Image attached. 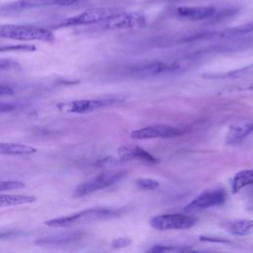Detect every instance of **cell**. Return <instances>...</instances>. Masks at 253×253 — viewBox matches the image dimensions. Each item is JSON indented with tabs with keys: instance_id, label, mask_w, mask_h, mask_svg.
I'll return each instance as SVG.
<instances>
[{
	"instance_id": "obj_24",
	"label": "cell",
	"mask_w": 253,
	"mask_h": 253,
	"mask_svg": "<svg viewBox=\"0 0 253 253\" xmlns=\"http://www.w3.org/2000/svg\"><path fill=\"white\" fill-rule=\"evenodd\" d=\"M25 183L22 181L15 180H3L0 181V192L10 191V190H19L25 188Z\"/></svg>"
},
{
	"instance_id": "obj_9",
	"label": "cell",
	"mask_w": 253,
	"mask_h": 253,
	"mask_svg": "<svg viewBox=\"0 0 253 253\" xmlns=\"http://www.w3.org/2000/svg\"><path fill=\"white\" fill-rule=\"evenodd\" d=\"M226 201V192L221 188L206 190L196 196L185 208L187 211H197L222 205Z\"/></svg>"
},
{
	"instance_id": "obj_4",
	"label": "cell",
	"mask_w": 253,
	"mask_h": 253,
	"mask_svg": "<svg viewBox=\"0 0 253 253\" xmlns=\"http://www.w3.org/2000/svg\"><path fill=\"white\" fill-rule=\"evenodd\" d=\"M125 102L123 97H109L101 99H83L69 102H61L56 107L60 112L72 114H87L106 107L118 105Z\"/></svg>"
},
{
	"instance_id": "obj_10",
	"label": "cell",
	"mask_w": 253,
	"mask_h": 253,
	"mask_svg": "<svg viewBox=\"0 0 253 253\" xmlns=\"http://www.w3.org/2000/svg\"><path fill=\"white\" fill-rule=\"evenodd\" d=\"M79 0H17L0 7L1 14L19 13L30 9L49 6H70Z\"/></svg>"
},
{
	"instance_id": "obj_13",
	"label": "cell",
	"mask_w": 253,
	"mask_h": 253,
	"mask_svg": "<svg viewBox=\"0 0 253 253\" xmlns=\"http://www.w3.org/2000/svg\"><path fill=\"white\" fill-rule=\"evenodd\" d=\"M221 226L231 235L247 236L253 234V219L237 218L231 220H224Z\"/></svg>"
},
{
	"instance_id": "obj_29",
	"label": "cell",
	"mask_w": 253,
	"mask_h": 253,
	"mask_svg": "<svg viewBox=\"0 0 253 253\" xmlns=\"http://www.w3.org/2000/svg\"><path fill=\"white\" fill-rule=\"evenodd\" d=\"M243 90H253V82H251L250 84H248L245 88H242Z\"/></svg>"
},
{
	"instance_id": "obj_1",
	"label": "cell",
	"mask_w": 253,
	"mask_h": 253,
	"mask_svg": "<svg viewBox=\"0 0 253 253\" xmlns=\"http://www.w3.org/2000/svg\"><path fill=\"white\" fill-rule=\"evenodd\" d=\"M121 214V211L109 209V208H92L83 210L78 212H74L72 214L54 217L51 219L46 220L44 223L50 227H67L70 225L94 221V220H101V219H108L112 217H116Z\"/></svg>"
},
{
	"instance_id": "obj_5",
	"label": "cell",
	"mask_w": 253,
	"mask_h": 253,
	"mask_svg": "<svg viewBox=\"0 0 253 253\" xmlns=\"http://www.w3.org/2000/svg\"><path fill=\"white\" fill-rule=\"evenodd\" d=\"M126 176L125 171H109L98 174L77 186L74 190V197L81 198L99 190L117 184Z\"/></svg>"
},
{
	"instance_id": "obj_27",
	"label": "cell",
	"mask_w": 253,
	"mask_h": 253,
	"mask_svg": "<svg viewBox=\"0 0 253 253\" xmlns=\"http://www.w3.org/2000/svg\"><path fill=\"white\" fill-rule=\"evenodd\" d=\"M16 105L12 103H5V102H0V114L1 113H7V112H12L15 110Z\"/></svg>"
},
{
	"instance_id": "obj_7",
	"label": "cell",
	"mask_w": 253,
	"mask_h": 253,
	"mask_svg": "<svg viewBox=\"0 0 253 253\" xmlns=\"http://www.w3.org/2000/svg\"><path fill=\"white\" fill-rule=\"evenodd\" d=\"M180 69L178 62H163V61H145L131 64L126 67L127 75L136 78H146L175 72Z\"/></svg>"
},
{
	"instance_id": "obj_17",
	"label": "cell",
	"mask_w": 253,
	"mask_h": 253,
	"mask_svg": "<svg viewBox=\"0 0 253 253\" xmlns=\"http://www.w3.org/2000/svg\"><path fill=\"white\" fill-rule=\"evenodd\" d=\"M253 74V63L243 66L241 68H237L234 70H230L224 73H208L203 74L202 76L205 79H235L239 77H243L246 75H252Z\"/></svg>"
},
{
	"instance_id": "obj_16",
	"label": "cell",
	"mask_w": 253,
	"mask_h": 253,
	"mask_svg": "<svg viewBox=\"0 0 253 253\" xmlns=\"http://www.w3.org/2000/svg\"><path fill=\"white\" fill-rule=\"evenodd\" d=\"M37 152V148L20 143L0 142V155H29Z\"/></svg>"
},
{
	"instance_id": "obj_15",
	"label": "cell",
	"mask_w": 253,
	"mask_h": 253,
	"mask_svg": "<svg viewBox=\"0 0 253 253\" xmlns=\"http://www.w3.org/2000/svg\"><path fill=\"white\" fill-rule=\"evenodd\" d=\"M248 34H253V22L250 23H245L239 26L227 28L223 31L217 32V33H211L208 35H203L201 37H196L198 39L202 38H232V37H238V36H243V35H248ZM196 38H192L196 39Z\"/></svg>"
},
{
	"instance_id": "obj_22",
	"label": "cell",
	"mask_w": 253,
	"mask_h": 253,
	"mask_svg": "<svg viewBox=\"0 0 253 253\" xmlns=\"http://www.w3.org/2000/svg\"><path fill=\"white\" fill-rule=\"evenodd\" d=\"M149 252H187L192 251V249L186 246L178 245H155L148 250Z\"/></svg>"
},
{
	"instance_id": "obj_25",
	"label": "cell",
	"mask_w": 253,
	"mask_h": 253,
	"mask_svg": "<svg viewBox=\"0 0 253 253\" xmlns=\"http://www.w3.org/2000/svg\"><path fill=\"white\" fill-rule=\"evenodd\" d=\"M131 240L127 237H119L117 239H115L112 242V246L114 248H123V247H126L128 245H130Z\"/></svg>"
},
{
	"instance_id": "obj_3",
	"label": "cell",
	"mask_w": 253,
	"mask_h": 253,
	"mask_svg": "<svg viewBox=\"0 0 253 253\" xmlns=\"http://www.w3.org/2000/svg\"><path fill=\"white\" fill-rule=\"evenodd\" d=\"M121 11H123L122 8L115 6H100L89 8L75 16L61 21L56 25V28H67L95 24L97 25Z\"/></svg>"
},
{
	"instance_id": "obj_14",
	"label": "cell",
	"mask_w": 253,
	"mask_h": 253,
	"mask_svg": "<svg viewBox=\"0 0 253 253\" xmlns=\"http://www.w3.org/2000/svg\"><path fill=\"white\" fill-rule=\"evenodd\" d=\"M119 160L120 161H126V160H131V159H141L143 161L156 163L158 162L157 158L151 155L149 152L144 150L143 148L139 146H124L119 149Z\"/></svg>"
},
{
	"instance_id": "obj_12",
	"label": "cell",
	"mask_w": 253,
	"mask_h": 253,
	"mask_svg": "<svg viewBox=\"0 0 253 253\" xmlns=\"http://www.w3.org/2000/svg\"><path fill=\"white\" fill-rule=\"evenodd\" d=\"M177 15L189 21H201V20H208L213 19L217 12V8L214 6H180L176 9Z\"/></svg>"
},
{
	"instance_id": "obj_19",
	"label": "cell",
	"mask_w": 253,
	"mask_h": 253,
	"mask_svg": "<svg viewBox=\"0 0 253 253\" xmlns=\"http://www.w3.org/2000/svg\"><path fill=\"white\" fill-rule=\"evenodd\" d=\"M251 133H253V123H247L239 126H232L227 132L226 141L229 143L238 142Z\"/></svg>"
},
{
	"instance_id": "obj_30",
	"label": "cell",
	"mask_w": 253,
	"mask_h": 253,
	"mask_svg": "<svg viewBox=\"0 0 253 253\" xmlns=\"http://www.w3.org/2000/svg\"><path fill=\"white\" fill-rule=\"evenodd\" d=\"M11 234V232H3V233H0V238L1 237H6V236H9Z\"/></svg>"
},
{
	"instance_id": "obj_8",
	"label": "cell",
	"mask_w": 253,
	"mask_h": 253,
	"mask_svg": "<svg viewBox=\"0 0 253 253\" xmlns=\"http://www.w3.org/2000/svg\"><path fill=\"white\" fill-rule=\"evenodd\" d=\"M197 218L186 213H165L152 216L149 219V224L157 230H181L188 229L194 226Z\"/></svg>"
},
{
	"instance_id": "obj_26",
	"label": "cell",
	"mask_w": 253,
	"mask_h": 253,
	"mask_svg": "<svg viewBox=\"0 0 253 253\" xmlns=\"http://www.w3.org/2000/svg\"><path fill=\"white\" fill-rule=\"evenodd\" d=\"M200 240L206 241V242H216V243H231V241L222 238V237H216V236H200Z\"/></svg>"
},
{
	"instance_id": "obj_23",
	"label": "cell",
	"mask_w": 253,
	"mask_h": 253,
	"mask_svg": "<svg viewBox=\"0 0 253 253\" xmlns=\"http://www.w3.org/2000/svg\"><path fill=\"white\" fill-rule=\"evenodd\" d=\"M135 185L141 190H154L158 188L159 182L151 178H139L135 181Z\"/></svg>"
},
{
	"instance_id": "obj_2",
	"label": "cell",
	"mask_w": 253,
	"mask_h": 253,
	"mask_svg": "<svg viewBox=\"0 0 253 253\" xmlns=\"http://www.w3.org/2000/svg\"><path fill=\"white\" fill-rule=\"evenodd\" d=\"M0 38L23 42L40 41L44 42H53L55 40L53 34L47 29L15 24L0 25Z\"/></svg>"
},
{
	"instance_id": "obj_18",
	"label": "cell",
	"mask_w": 253,
	"mask_h": 253,
	"mask_svg": "<svg viewBox=\"0 0 253 253\" xmlns=\"http://www.w3.org/2000/svg\"><path fill=\"white\" fill-rule=\"evenodd\" d=\"M37 201V198L30 195H15V194H2L0 195V209L31 204Z\"/></svg>"
},
{
	"instance_id": "obj_28",
	"label": "cell",
	"mask_w": 253,
	"mask_h": 253,
	"mask_svg": "<svg viewBox=\"0 0 253 253\" xmlns=\"http://www.w3.org/2000/svg\"><path fill=\"white\" fill-rule=\"evenodd\" d=\"M13 89L10 86L7 85H3L0 84V96H4V95H12L13 94Z\"/></svg>"
},
{
	"instance_id": "obj_6",
	"label": "cell",
	"mask_w": 253,
	"mask_h": 253,
	"mask_svg": "<svg viewBox=\"0 0 253 253\" xmlns=\"http://www.w3.org/2000/svg\"><path fill=\"white\" fill-rule=\"evenodd\" d=\"M101 30H128L141 28L146 25V17L140 12H118L97 24Z\"/></svg>"
},
{
	"instance_id": "obj_11",
	"label": "cell",
	"mask_w": 253,
	"mask_h": 253,
	"mask_svg": "<svg viewBox=\"0 0 253 253\" xmlns=\"http://www.w3.org/2000/svg\"><path fill=\"white\" fill-rule=\"evenodd\" d=\"M184 130L180 127L168 125L148 126L131 131L130 137L133 139H151V138H170L181 135Z\"/></svg>"
},
{
	"instance_id": "obj_20",
	"label": "cell",
	"mask_w": 253,
	"mask_h": 253,
	"mask_svg": "<svg viewBox=\"0 0 253 253\" xmlns=\"http://www.w3.org/2000/svg\"><path fill=\"white\" fill-rule=\"evenodd\" d=\"M250 185H253V169L241 170L231 180V191L232 193H237Z\"/></svg>"
},
{
	"instance_id": "obj_21",
	"label": "cell",
	"mask_w": 253,
	"mask_h": 253,
	"mask_svg": "<svg viewBox=\"0 0 253 253\" xmlns=\"http://www.w3.org/2000/svg\"><path fill=\"white\" fill-rule=\"evenodd\" d=\"M36 50V46L34 44L21 43V44H0V52L7 51H34Z\"/></svg>"
}]
</instances>
